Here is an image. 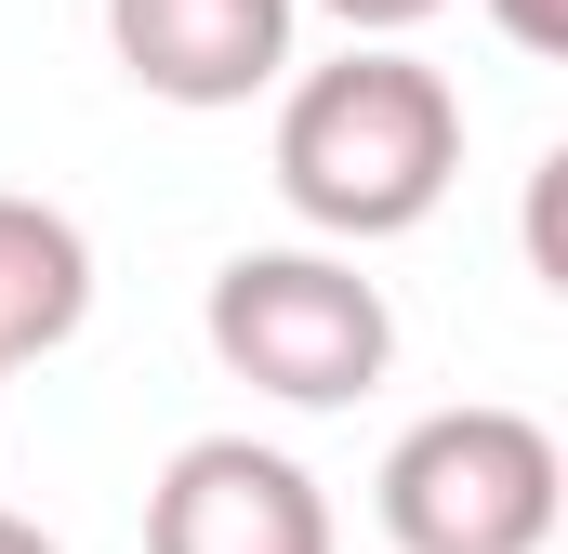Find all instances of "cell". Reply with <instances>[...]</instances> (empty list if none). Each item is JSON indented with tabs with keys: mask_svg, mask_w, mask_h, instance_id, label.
<instances>
[{
	"mask_svg": "<svg viewBox=\"0 0 568 554\" xmlns=\"http://www.w3.org/2000/svg\"><path fill=\"white\" fill-rule=\"evenodd\" d=\"M317 13H344L357 40H410V27H424L436 0H317Z\"/></svg>",
	"mask_w": 568,
	"mask_h": 554,
	"instance_id": "cell-8",
	"label": "cell"
},
{
	"mask_svg": "<svg viewBox=\"0 0 568 554\" xmlns=\"http://www.w3.org/2000/svg\"><path fill=\"white\" fill-rule=\"evenodd\" d=\"M80 317H93V238L53 198H13L0 185V370L80 343Z\"/></svg>",
	"mask_w": 568,
	"mask_h": 554,
	"instance_id": "cell-6",
	"label": "cell"
},
{
	"mask_svg": "<svg viewBox=\"0 0 568 554\" xmlns=\"http://www.w3.org/2000/svg\"><path fill=\"white\" fill-rule=\"evenodd\" d=\"M449 185H463V93L424 53L357 40L344 66H304L278 93V198L317 238H344V252L410 238Z\"/></svg>",
	"mask_w": 568,
	"mask_h": 554,
	"instance_id": "cell-1",
	"label": "cell"
},
{
	"mask_svg": "<svg viewBox=\"0 0 568 554\" xmlns=\"http://www.w3.org/2000/svg\"><path fill=\"white\" fill-rule=\"evenodd\" d=\"M489 27L516 53H568V0H489Z\"/></svg>",
	"mask_w": 568,
	"mask_h": 554,
	"instance_id": "cell-7",
	"label": "cell"
},
{
	"mask_svg": "<svg viewBox=\"0 0 568 554\" xmlns=\"http://www.w3.org/2000/svg\"><path fill=\"white\" fill-rule=\"evenodd\" d=\"M0 554H53V529H27V515H0Z\"/></svg>",
	"mask_w": 568,
	"mask_h": 554,
	"instance_id": "cell-9",
	"label": "cell"
},
{
	"mask_svg": "<svg viewBox=\"0 0 568 554\" xmlns=\"http://www.w3.org/2000/svg\"><path fill=\"white\" fill-rule=\"evenodd\" d=\"M384 542L397 554H542L556 542V435L529 410H489V397H463V410H424L397 449H384Z\"/></svg>",
	"mask_w": 568,
	"mask_h": 554,
	"instance_id": "cell-3",
	"label": "cell"
},
{
	"mask_svg": "<svg viewBox=\"0 0 568 554\" xmlns=\"http://www.w3.org/2000/svg\"><path fill=\"white\" fill-rule=\"evenodd\" d=\"M291 13L304 0H106V53L159 106H252L291 80Z\"/></svg>",
	"mask_w": 568,
	"mask_h": 554,
	"instance_id": "cell-5",
	"label": "cell"
},
{
	"mask_svg": "<svg viewBox=\"0 0 568 554\" xmlns=\"http://www.w3.org/2000/svg\"><path fill=\"white\" fill-rule=\"evenodd\" d=\"M225 383L278 397V410H357L397 370V304L384 277H357V252H239L199 304Z\"/></svg>",
	"mask_w": 568,
	"mask_h": 554,
	"instance_id": "cell-2",
	"label": "cell"
},
{
	"mask_svg": "<svg viewBox=\"0 0 568 554\" xmlns=\"http://www.w3.org/2000/svg\"><path fill=\"white\" fill-rule=\"evenodd\" d=\"M145 554H331V502L265 435H185L145 489Z\"/></svg>",
	"mask_w": 568,
	"mask_h": 554,
	"instance_id": "cell-4",
	"label": "cell"
}]
</instances>
